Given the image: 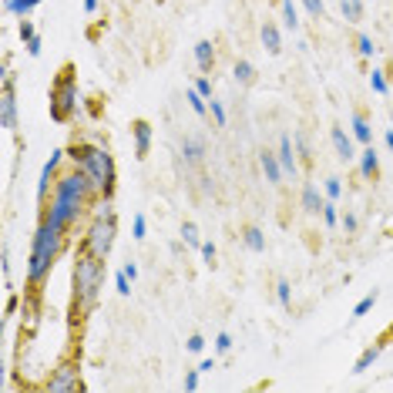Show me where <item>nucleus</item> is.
<instances>
[{
    "mask_svg": "<svg viewBox=\"0 0 393 393\" xmlns=\"http://www.w3.org/2000/svg\"><path fill=\"white\" fill-rule=\"evenodd\" d=\"M0 269H3V279H10V256H7V249L0 256Z\"/></svg>",
    "mask_w": 393,
    "mask_h": 393,
    "instance_id": "09e8293b",
    "label": "nucleus"
},
{
    "mask_svg": "<svg viewBox=\"0 0 393 393\" xmlns=\"http://www.w3.org/2000/svg\"><path fill=\"white\" fill-rule=\"evenodd\" d=\"M199 370H202V373H212V370H215V360H202V363H199Z\"/></svg>",
    "mask_w": 393,
    "mask_h": 393,
    "instance_id": "3c124183",
    "label": "nucleus"
},
{
    "mask_svg": "<svg viewBox=\"0 0 393 393\" xmlns=\"http://www.w3.org/2000/svg\"><path fill=\"white\" fill-rule=\"evenodd\" d=\"M215 350H219V353H229V350H232V336H229V333H219V336H215Z\"/></svg>",
    "mask_w": 393,
    "mask_h": 393,
    "instance_id": "c03bdc74",
    "label": "nucleus"
},
{
    "mask_svg": "<svg viewBox=\"0 0 393 393\" xmlns=\"http://www.w3.org/2000/svg\"><path fill=\"white\" fill-rule=\"evenodd\" d=\"M380 353H383V343H373V346H367L360 356H356V363H353V373H367L376 360H380Z\"/></svg>",
    "mask_w": 393,
    "mask_h": 393,
    "instance_id": "6ab92c4d",
    "label": "nucleus"
},
{
    "mask_svg": "<svg viewBox=\"0 0 393 393\" xmlns=\"http://www.w3.org/2000/svg\"><path fill=\"white\" fill-rule=\"evenodd\" d=\"M202 350H205V336L202 333H192L188 336V353H202Z\"/></svg>",
    "mask_w": 393,
    "mask_h": 393,
    "instance_id": "ea45409f",
    "label": "nucleus"
},
{
    "mask_svg": "<svg viewBox=\"0 0 393 393\" xmlns=\"http://www.w3.org/2000/svg\"><path fill=\"white\" fill-rule=\"evenodd\" d=\"M98 202H105V199L98 195L94 182L74 165L71 172H64L57 179V185H54V192H51V202L41 205V215H48L57 229H64L71 236V229L78 225V219H84V212L91 209V205H98Z\"/></svg>",
    "mask_w": 393,
    "mask_h": 393,
    "instance_id": "f257e3e1",
    "label": "nucleus"
},
{
    "mask_svg": "<svg viewBox=\"0 0 393 393\" xmlns=\"http://www.w3.org/2000/svg\"><path fill=\"white\" fill-rule=\"evenodd\" d=\"M292 145H296V152H299V161L310 168V165H313V145H310L306 131H292Z\"/></svg>",
    "mask_w": 393,
    "mask_h": 393,
    "instance_id": "4be33fe9",
    "label": "nucleus"
},
{
    "mask_svg": "<svg viewBox=\"0 0 393 393\" xmlns=\"http://www.w3.org/2000/svg\"><path fill=\"white\" fill-rule=\"evenodd\" d=\"M373 51H376L373 48V37L370 34H356V54L360 57H373Z\"/></svg>",
    "mask_w": 393,
    "mask_h": 393,
    "instance_id": "72a5a7b5",
    "label": "nucleus"
},
{
    "mask_svg": "<svg viewBox=\"0 0 393 393\" xmlns=\"http://www.w3.org/2000/svg\"><path fill=\"white\" fill-rule=\"evenodd\" d=\"M195 91H199L202 98H209V101H212V78H209V74H202V78L195 81Z\"/></svg>",
    "mask_w": 393,
    "mask_h": 393,
    "instance_id": "58836bf2",
    "label": "nucleus"
},
{
    "mask_svg": "<svg viewBox=\"0 0 393 393\" xmlns=\"http://www.w3.org/2000/svg\"><path fill=\"white\" fill-rule=\"evenodd\" d=\"M276 299H279V306H292V286H289L286 279H279V283H276Z\"/></svg>",
    "mask_w": 393,
    "mask_h": 393,
    "instance_id": "2f4dec72",
    "label": "nucleus"
},
{
    "mask_svg": "<svg viewBox=\"0 0 393 393\" xmlns=\"http://www.w3.org/2000/svg\"><path fill=\"white\" fill-rule=\"evenodd\" d=\"M81 387H84V383H81L78 360H71V356H64V360L51 370L48 383H44V390L48 393H78Z\"/></svg>",
    "mask_w": 393,
    "mask_h": 393,
    "instance_id": "0eeeda50",
    "label": "nucleus"
},
{
    "mask_svg": "<svg viewBox=\"0 0 393 393\" xmlns=\"http://www.w3.org/2000/svg\"><path fill=\"white\" fill-rule=\"evenodd\" d=\"M340 10L346 24H360L363 21V0H340Z\"/></svg>",
    "mask_w": 393,
    "mask_h": 393,
    "instance_id": "5701e85b",
    "label": "nucleus"
},
{
    "mask_svg": "<svg viewBox=\"0 0 393 393\" xmlns=\"http://www.w3.org/2000/svg\"><path fill=\"white\" fill-rule=\"evenodd\" d=\"M68 158L78 165L81 172L94 182L98 188V195L111 202V195H114V185H118V172H114V158L108 152L105 145H88V141H74V145H68Z\"/></svg>",
    "mask_w": 393,
    "mask_h": 393,
    "instance_id": "20e7f679",
    "label": "nucleus"
},
{
    "mask_svg": "<svg viewBox=\"0 0 393 393\" xmlns=\"http://www.w3.org/2000/svg\"><path fill=\"white\" fill-rule=\"evenodd\" d=\"M182 158H185V165L199 168L205 161V141L202 138H182Z\"/></svg>",
    "mask_w": 393,
    "mask_h": 393,
    "instance_id": "dca6fc26",
    "label": "nucleus"
},
{
    "mask_svg": "<svg viewBox=\"0 0 393 393\" xmlns=\"http://www.w3.org/2000/svg\"><path fill=\"white\" fill-rule=\"evenodd\" d=\"M276 155H279L283 172H286L289 179H296V175H299V158L292 155V138H289V134H283V138H279V148H276Z\"/></svg>",
    "mask_w": 393,
    "mask_h": 393,
    "instance_id": "f8f14e48",
    "label": "nucleus"
},
{
    "mask_svg": "<svg viewBox=\"0 0 393 393\" xmlns=\"http://www.w3.org/2000/svg\"><path fill=\"white\" fill-rule=\"evenodd\" d=\"M215 256H219V249H215V242H202V259L215 265Z\"/></svg>",
    "mask_w": 393,
    "mask_h": 393,
    "instance_id": "37998d69",
    "label": "nucleus"
},
{
    "mask_svg": "<svg viewBox=\"0 0 393 393\" xmlns=\"http://www.w3.org/2000/svg\"><path fill=\"white\" fill-rule=\"evenodd\" d=\"M131 138H134V158L145 161V158L152 155V121L134 118L131 121Z\"/></svg>",
    "mask_w": 393,
    "mask_h": 393,
    "instance_id": "9d476101",
    "label": "nucleus"
},
{
    "mask_svg": "<svg viewBox=\"0 0 393 393\" xmlns=\"http://www.w3.org/2000/svg\"><path fill=\"white\" fill-rule=\"evenodd\" d=\"M68 158V148H54L51 158L44 161V168H41V179H37V202L44 205L48 202V195L54 192V185L61 179V161Z\"/></svg>",
    "mask_w": 393,
    "mask_h": 393,
    "instance_id": "1a4fd4ad",
    "label": "nucleus"
},
{
    "mask_svg": "<svg viewBox=\"0 0 393 393\" xmlns=\"http://www.w3.org/2000/svg\"><path fill=\"white\" fill-rule=\"evenodd\" d=\"M383 145H387V148H390V152H393V128L387 131V134H383Z\"/></svg>",
    "mask_w": 393,
    "mask_h": 393,
    "instance_id": "864d4df0",
    "label": "nucleus"
},
{
    "mask_svg": "<svg viewBox=\"0 0 393 393\" xmlns=\"http://www.w3.org/2000/svg\"><path fill=\"white\" fill-rule=\"evenodd\" d=\"M340 195H343V179H336V175H333V179H326V199H333V202H336Z\"/></svg>",
    "mask_w": 393,
    "mask_h": 393,
    "instance_id": "e433bc0d",
    "label": "nucleus"
},
{
    "mask_svg": "<svg viewBox=\"0 0 393 393\" xmlns=\"http://www.w3.org/2000/svg\"><path fill=\"white\" fill-rule=\"evenodd\" d=\"M259 165H262V172H265V182L269 185H279L283 179H286V172H283V165H279V155H276V152H265V148H262Z\"/></svg>",
    "mask_w": 393,
    "mask_h": 393,
    "instance_id": "4468645a",
    "label": "nucleus"
},
{
    "mask_svg": "<svg viewBox=\"0 0 393 393\" xmlns=\"http://www.w3.org/2000/svg\"><path fill=\"white\" fill-rule=\"evenodd\" d=\"M353 138H356L360 145H373V128H370V121H367L363 111L353 114Z\"/></svg>",
    "mask_w": 393,
    "mask_h": 393,
    "instance_id": "412c9836",
    "label": "nucleus"
},
{
    "mask_svg": "<svg viewBox=\"0 0 393 393\" xmlns=\"http://www.w3.org/2000/svg\"><path fill=\"white\" fill-rule=\"evenodd\" d=\"M242 242H245L252 252H265V236H262L259 225H245V229H242Z\"/></svg>",
    "mask_w": 393,
    "mask_h": 393,
    "instance_id": "b1692460",
    "label": "nucleus"
},
{
    "mask_svg": "<svg viewBox=\"0 0 393 393\" xmlns=\"http://www.w3.org/2000/svg\"><path fill=\"white\" fill-rule=\"evenodd\" d=\"M199 182H202V192H205V195H212V192H215V185H212L209 179H199Z\"/></svg>",
    "mask_w": 393,
    "mask_h": 393,
    "instance_id": "603ef678",
    "label": "nucleus"
},
{
    "mask_svg": "<svg viewBox=\"0 0 393 393\" xmlns=\"http://www.w3.org/2000/svg\"><path fill=\"white\" fill-rule=\"evenodd\" d=\"M105 262L108 259H98L84 249H78V256H74V269H71V323L74 326H81L101 303Z\"/></svg>",
    "mask_w": 393,
    "mask_h": 393,
    "instance_id": "f03ea898",
    "label": "nucleus"
},
{
    "mask_svg": "<svg viewBox=\"0 0 393 393\" xmlns=\"http://www.w3.org/2000/svg\"><path fill=\"white\" fill-rule=\"evenodd\" d=\"M323 222L333 229V225H340V205L333 202V199H326V205H323Z\"/></svg>",
    "mask_w": 393,
    "mask_h": 393,
    "instance_id": "7c9ffc66",
    "label": "nucleus"
},
{
    "mask_svg": "<svg viewBox=\"0 0 393 393\" xmlns=\"http://www.w3.org/2000/svg\"><path fill=\"white\" fill-rule=\"evenodd\" d=\"M185 101L192 105V111H195V114H202V118L209 114V98H202V94L195 91V84H192L188 91H185Z\"/></svg>",
    "mask_w": 393,
    "mask_h": 393,
    "instance_id": "a878e982",
    "label": "nucleus"
},
{
    "mask_svg": "<svg viewBox=\"0 0 393 393\" xmlns=\"http://www.w3.org/2000/svg\"><path fill=\"white\" fill-rule=\"evenodd\" d=\"M17 34H21V41H24V44L30 41V37H37V30H34V24H30L27 17L21 21V27H17Z\"/></svg>",
    "mask_w": 393,
    "mask_h": 393,
    "instance_id": "a19ab883",
    "label": "nucleus"
},
{
    "mask_svg": "<svg viewBox=\"0 0 393 393\" xmlns=\"http://www.w3.org/2000/svg\"><path fill=\"white\" fill-rule=\"evenodd\" d=\"M303 7H306V14H310L313 21H323V17H326V3H323V0H303Z\"/></svg>",
    "mask_w": 393,
    "mask_h": 393,
    "instance_id": "473e14b6",
    "label": "nucleus"
},
{
    "mask_svg": "<svg viewBox=\"0 0 393 393\" xmlns=\"http://www.w3.org/2000/svg\"><path fill=\"white\" fill-rule=\"evenodd\" d=\"M41 48H44L41 37H30V41H27V54H30V57H41Z\"/></svg>",
    "mask_w": 393,
    "mask_h": 393,
    "instance_id": "49530a36",
    "label": "nucleus"
},
{
    "mask_svg": "<svg viewBox=\"0 0 393 393\" xmlns=\"http://www.w3.org/2000/svg\"><path fill=\"white\" fill-rule=\"evenodd\" d=\"M283 27L286 30H299V10L292 0H283Z\"/></svg>",
    "mask_w": 393,
    "mask_h": 393,
    "instance_id": "bb28decb",
    "label": "nucleus"
},
{
    "mask_svg": "<svg viewBox=\"0 0 393 393\" xmlns=\"http://www.w3.org/2000/svg\"><path fill=\"white\" fill-rule=\"evenodd\" d=\"M114 236H118V215L111 209V202H98V209L91 215L84 236H81V245L84 252L98 256V259H108L111 249H114Z\"/></svg>",
    "mask_w": 393,
    "mask_h": 393,
    "instance_id": "39448f33",
    "label": "nucleus"
},
{
    "mask_svg": "<svg viewBox=\"0 0 393 393\" xmlns=\"http://www.w3.org/2000/svg\"><path fill=\"white\" fill-rule=\"evenodd\" d=\"M299 205H303V212H306V215H319V212H323V205H326V199L319 195V188H316L313 182H303Z\"/></svg>",
    "mask_w": 393,
    "mask_h": 393,
    "instance_id": "2eb2a0df",
    "label": "nucleus"
},
{
    "mask_svg": "<svg viewBox=\"0 0 393 393\" xmlns=\"http://www.w3.org/2000/svg\"><path fill=\"white\" fill-rule=\"evenodd\" d=\"M131 229H134V239H145V232H148V225H145V215H141V212L134 215V222H131Z\"/></svg>",
    "mask_w": 393,
    "mask_h": 393,
    "instance_id": "79ce46f5",
    "label": "nucleus"
},
{
    "mask_svg": "<svg viewBox=\"0 0 393 393\" xmlns=\"http://www.w3.org/2000/svg\"><path fill=\"white\" fill-rule=\"evenodd\" d=\"M360 175L367 179V182H376L380 179V155H376V148L373 145H363V152H360Z\"/></svg>",
    "mask_w": 393,
    "mask_h": 393,
    "instance_id": "ddd939ff",
    "label": "nucleus"
},
{
    "mask_svg": "<svg viewBox=\"0 0 393 393\" xmlns=\"http://www.w3.org/2000/svg\"><path fill=\"white\" fill-rule=\"evenodd\" d=\"M37 7H41V0H3V10L7 14H17V17H27Z\"/></svg>",
    "mask_w": 393,
    "mask_h": 393,
    "instance_id": "393cba45",
    "label": "nucleus"
},
{
    "mask_svg": "<svg viewBox=\"0 0 393 393\" xmlns=\"http://www.w3.org/2000/svg\"><path fill=\"white\" fill-rule=\"evenodd\" d=\"M330 141H333V148H336V158H340V161H346V165L360 158L356 145H353L356 138H350V134H346L340 125H333V128H330Z\"/></svg>",
    "mask_w": 393,
    "mask_h": 393,
    "instance_id": "9b49d317",
    "label": "nucleus"
},
{
    "mask_svg": "<svg viewBox=\"0 0 393 393\" xmlns=\"http://www.w3.org/2000/svg\"><path fill=\"white\" fill-rule=\"evenodd\" d=\"M195 61H199V71L202 74H212V68H215V48H212V41H199L195 44Z\"/></svg>",
    "mask_w": 393,
    "mask_h": 393,
    "instance_id": "a211bd4d",
    "label": "nucleus"
},
{
    "mask_svg": "<svg viewBox=\"0 0 393 393\" xmlns=\"http://www.w3.org/2000/svg\"><path fill=\"white\" fill-rule=\"evenodd\" d=\"M64 242H68V232L57 229L48 215H41L37 222V232L30 239V259H27V292L30 296H41V289L51 276L57 256L64 252Z\"/></svg>",
    "mask_w": 393,
    "mask_h": 393,
    "instance_id": "7ed1b4c3",
    "label": "nucleus"
},
{
    "mask_svg": "<svg viewBox=\"0 0 393 393\" xmlns=\"http://www.w3.org/2000/svg\"><path fill=\"white\" fill-rule=\"evenodd\" d=\"M182 239H185V245H195V249H202V236H199V225H195V222H188V219L182 222Z\"/></svg>",
    "mask_w": 393,
    "mask_h": 393,
    "instance_id": "c756f323",
    "label": "nucleus"
},
{
    "mask_svg": "<svg viewBox=\"0 0 393 393\" xmlns=\"http://www.w3.org/2000/svg\"><path fill=\"white\" fill-rule=\"evenodd\" d=\"M259 37H262V48L272 54V57L283 51V34H279V27L272 24V21H265V24L259 27Z\"/></svg>",
    "mask_w": 393,
    "mask_h": 393,
    "instance_id": "f3484780",
    "label": "nucleus"
},
{
    "mask_svg": "<svg viewBox=\"0 0 393 393\" xmlns=\"http://www.w3.org/2000/svg\"><path fill=\"white\" fill-rule=\"evenodd\" d=\"M114 289H118V296H131V279L121 272V269L114 272Z\"/></svg>",
    "mask_w": 393,
    "mask_h": 393,
    "instance_id": "4c0bfd02",
    "label": "nucleus"
},
{
    "mask_svg": "<svg viewBox=\"0 0 393 393\" xmlns=\"http://www.w3.org/2000/svg\"><path fill=\"white\" fill-rule=\"evenodd\" d=\"M98 7H101V0H84V10L88 14H98Z\"/></svg>",
    "mask_w": 393,
    "mask_h": 393,
    "instance_id": "8fccbe9b",
    "label": "nucleus"
},
{
    "mask_svg": "<svg viewBox=\"0 0 393 393\" xmlns=\"http://www.w3.org/2000/svg\"><path fill=\"white\" fill-rule=\"evenodd\" d=\"M209 114L215 118V125H219V128H225L229 114H225V108H222V101H215V98H212V101H209Z\"/></svg>",
    "mask_w": 393,
    "mask_h": 393,
    "instance_id": "f704fd0d",
    "label": "nucleus"
},
{
    "mask_svg": "<svg viewBox=\"0 0 393 393\" xmlns=\"http://www.w3.org/2000/svg\"><path fill=\"white\" fill-rule=\"evenodd\" d=\"M370 88H373L376 94H390V81H387V71L373 68V71H370Z\"/></svg>",
    "mask_w": 393,
    "mask_h": 393,
    "instance_id": "cd10ccee",
    "label": "nucleus"
},
{
    "mask_svg": "<svg viewBox=\"0 0 393 393\" xmlns=\"http://www.w3.org/2000/svg\"><path fill=\"white\" fill-rule=\"evenodd\" d=\"M121 272H125V276H128L131 283H134V279H138V265H134V262H125V265H121Z\"/></svg>",
    "mask_w": 393,
    "mask_h": 393,
    "instance_id": "de8ad7c7",
    "label": "nucleus"
},
{
    "mask_svg": "<svg viewBox=\"0 0 393 393\" xmlns=\"http://www.w3.org/2000/svg\"><path fill=\"white\" fill-rule=\"evenodd\" d=\"M0 125L7 131H17V78L7 71L0 88Z\"/></svg>",
    "mask_w": 393,
    "mask_h": 393,
    "instance_id": "6e6552de",
    "label": "nucleus"
},
{
    "mask_svg": "<svg viewBox=\"0 0 393 393\" xmlns=\"http://www.w3.org/2000/svg\"><path fill=\"white\" fill-rule=\"evenodd\" d=\"M232 78L242 84V88H252L256 78H259V71H256V64H249V61H236V68H232Z\"/></svg>",
    "mask_w": 393,
    "mask_h": 393,
    "instance_id": "aec40b11",
    "label": "nucleus"
},
{
    "mask_svg": "<svg viewBox=\"0 0 393 393\" xmlns=\"http://www.w3.org/2000/svg\"><path fill=\"white\" fill-rule=\"evenodd\" d=\"M78 114V71L74 64H64L51 81V118L57 125H68Z\"/></svg>",
    "mask_w": 393,
    "mask_h": 393,
    "instance_id": "423d86ee",
    "label": "nucleus"
},
{
    "mask_svg": "<svg viewBox=\"0 0 393 393\" xmlns=\"http://www.w3.org/2000/svg\"><path fill=\"white\" fill-rule=\"evenodd\" d=\"M340 225L346 229V236H353V232L360 229V219H356L353 212H343V215H340Z\"/></svg>",
    "mask_w": 393,
    "mask_h": 393,
    "instance_id": "c9c22d12",
    "label": "nucleus"
},
{
    "mask_svg": "<svg viewBox=\"0 0 393 393\" xmlns=\"http://www.w3.org/2000/svg\"><path fill=\"white\" fill-rule=\"evenodd\" d=\"M376 299H380V292H376V289H373V292H367V296H363V299H360V303L353 306V319H360V316H367L370 310L376 306Z\"/></svg>",
    "mask_w": 393,
    "mask_h": 393,
    "instance_id": "c85d7f7f",
    "label": "nucleus"
},
{
    "mask_svg": "<svg viewBox=\"0 0 393 393\" xmlns=\"http://www.w3.org/2000/svg\"><path fill=\"white\" fill-rule=\"evenodd\" d=\"M199 376H202V370H188L185 373V390H195L199 387Z\"/></svg>",
    "mask_w": 393,
    "mask_h": 393,
    "instance_id": "a18cd8bd",
    "label": "nucleus"
}]
</instances>
